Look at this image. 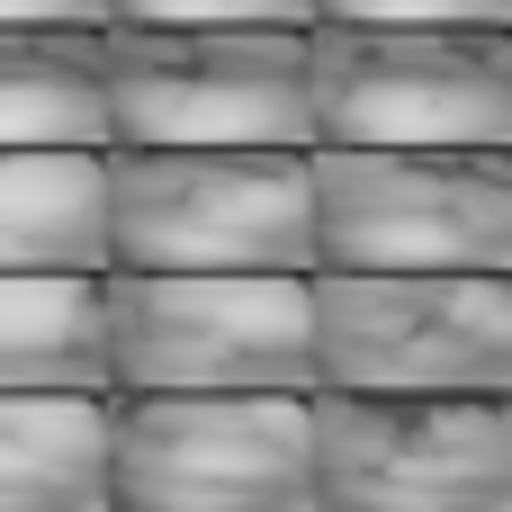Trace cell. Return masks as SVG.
I'll use <instances>...</instances> for the list:
<instances>
[{
	"mask_svg": "<svg viewBox=\"0 0 512 512\" xmlns=\"http://www.w3.org/2000/svg\"><path fill=\"white\" fill-rule=\"evenodd\" d=\"M117 270H315V144H108Z\"/></svg>",
	"mask_w": 512,
	"mask_h": 512,
	"instance_id": "1",
	"label": "cell"
},
{
	"mask_svg": "<svg viewBox=\"0 0 512 512\" xmlns=\"http://www.w3.org/2000/svg\"><path fill=\"white\" fill-rule=\"evenodd\" d=\"M108 369L117 396H315V270H108Z\"/></svg>",
	"mask_w": 512,
	"mask_h": 512,
	"instance_id": "2",
	"label": "cell"
},
{
	"mask_svg": "<svg viewBox=\"0 0 512 512\" xmlns=\"http://www.w3.org/2000/svg\"><path fill=\"white\" fill-rule=\"evenodd\" d=\"M315 144L512 153V27H306Z\"/></svg>",
	"mask_w": 512,
	"mask_h": 512,
	"instance_id": "3",
	"label": "cell"
},
{
	"mask_svg": "<svg viewBox=\"0 0 512 512\" xmlns=\"http://www.w3.org/2000/svg\"><path fill=\"white\" fill-rule=\"evenodd\" d=\"M315 387L512 396V270H315Z\"/></svg>",
	"mask_w": 512,
	"mask_h": 512,
	"instance_id": "4",
	"label": "cell"
},
{
	"mask_svg": "<svg viewBox=\"0 0 512 512\" xmlns=\"http://www.w3.org/2000/svg\"><path fill=\"white\" fill-rule=\"evenodd\" d=\"M117 512H324L315 396H117Z\"/></svg>",
	"mask_w": 512,
	"mask_h": 512,
	"instance_id": "5",
	"label": "cell"
},
{
	"mask_svg": "<svg viewBox=\"0 0 512 512\" xmlns=\"http://www.w3.org/2000/svg\"><path fill=\"white\" fill-rule=\"evenodd\" d=\"M315 270H512V153L315 144Z\"/></svg>",
	"mask_w": 512,
	"mask_h": 512,
	"instance_id": "6",
	"label": "cell"
},
{
	"mask_svg": "<svg viewBox=\"0 0 512 512\" xmlns=\"http://www.w3.org/2000/svg\"><path fill=\"white\" fill-rule=\"evenodd\" d=\"M117 144H315L306 27H108Z\"/></svg>",
	"mask_w": 512,
	"mask_h": 512,
	"instance_id": "7",
	"label": "cell"
},
{
	"mask_svg": "<svg viewBox=\"0 0 512 512\" xmlns=\"http://www.w3.org/2000/svg\"><path fill=\"white\" fill-rule=\"evenodd\" d=\"M324 512H512V396L315 387Z\"/></svg>",
	"mask_w": 512,
	"mask_h": 512,
	"instance_id": "8",
	"label": "cell"
},
{
	"mask_svg": "<svg viewBox=\"0 0 512 512\" xmlns=\"http://www.w3.org/2000/svg\"><path fill=\"white\" fill-rule=\"evenodd\" d=\"M0 512H117V387H0Z\"/></svg>",
	"mask_w": 512,
	"mask_h": 512,
	"instance_id": "9",
	"label": "cell"
},
{
	"mask_svg": "<svg viewBox=\"0 0 512 512\" xmlns=\"http://www.w3.org/2000/svg\"><path fill=\"white\" fill-rule=\"evenodd\" d=\"M0 270H117V252H108V153L0 144Z\"/></svg>",
	"mask_w": 512,
	"mask_h": 512,
	"instance_id": "10",
	"label": "cell"
},
{
	"mask_svg": "<svg viewBox=\"0 0 512 512\" xmlns=\"http://www.w3.org/2000/svg\"><path fill=\"white\" fill-rule=\"evenodd\" d=\"M0 144H117L108 27H0Z\"/></svg>",
	"mask_w": 512,
	"mask_h": 512,
	"instance_id": "11",
	"label": "cell"
},
{
	"mask_svg": "<svg viewBox=\"0 0 512 512\" xmlns=\"http://www.w3.org/2000/svg\"><path fill=\"white\" fill-rule=\"evenodd\" d=\"M0 387H117L108 270H0Z\"/></svg>",
	"mask_w": 512,
	"mask_h": 512,
	"instance_id": "12",
	"label": "cell"
},
{
	"mask_svg": "<svg viewBox=\"0 0 512 512\" xmlns=\"http://www.w3.org/2000/svg\"><path fill=\"white\" fill-rule=\"evenodd\" d=\"M117 27H315V0H117Z\"/></svg>",
	"mask_w": 512,
	"mask_h": 512,
	"instance_id": "13",
	"label": "cell"
},
{
	"mask_svg": "<svg viewBox=\"0 0 512 512\" xmlns=\"http://www.w3.org/2000/svg\"><path fill=\"white\" fill-rule=\"evenodd\" d=\"M315 18H351V27H512V0H315Z\"/></svg>",
	"mask_w": 512,
	"mask_h": 512,
	"instance_id": "14",
	"label": "cell"
},
{
	"mask_svg": "<svg viewBox=\"0 0 512 512\" xmlns=\"http://www.w3.org/2000/svg\"><path fill=\"white\" fill-rule=\"evenodd\" d=\"M0 27H117V0H0Z\"/></svg>",
	"mask_w": 512,
	"mask_h": 512,
	"instance_id": "15",
	"label": "cell"
}]
</instances>
